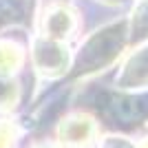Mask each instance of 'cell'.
I'll list each match as a JSON object with an SVG mask.
<instances>
[{
	"label": "cell",
	"mask_w": 148,
	"mask_h": 148,
	"mask_svg": "<svg viewBox=\"0 0 148 148\" xmlns=\"http://www.w3.org/2000/svg\"><path fill=\"white\" fill-rule=\"evenodd\" d=\"M137 148H148V139H146V142H142V144H139Z\"/></svg>",
	"instance_id": "obj_5"
},
{
	"label": "cell",
	"mask_w": 148,
	"mask_h": 148,
	"mask_svg": "<svg viewBox=\"0 0 148 148\" xmlns=\"http://www.w3.org/2000/svg\"><path fill=\"white\" fill-rule=\"evenodd\" d=\"M22 53L16 44L11 42H0V73H11L20 66Z\"/></svg>",
	"instance_id": "obj_3"
},
{
	"label": "cell",
	"mask_w": 148,
	"mask_h": 148,
	"mask_svg": "<svg viewBox=\"0 0 148 148\" xmlns=\"http://www.w3.org/2000/svg\"><path fill=\"white\" fill-rule=\"evenodd\" d=\"M36 148H53V146H47V144H42V146H36Z\"/></svg>",
	"instance_id": "obj_6"
},
{
	"label": "cell",
	"mask_w": 148,
	"mask_h": 148,
	"mask_svg": "<svg viewBox=\"0 0 148 148\" xmlns=\"http://www.w3.org/2000/svg\"><path fill=\"white\" fill-rule=\"evenodd\" d=\"M16 139V126L11 122H0V148H11Z\"/></svg>",
	"instance_id": "obj_4"
},
{
	"label": "cell",
	"mask_w": 148,
	"mask_h": 148,
	"mask_svg": "<svg viewBox=\"0 0 148 148\" xmlns=\"http://www.w3.org/2000/svg\"><path fill=\"white\" fill-rule=\"evenodd\" d=\"M95 122L88 115H73L60 126V142L69 148H84L93 142Z\"/></svg>",
	"instance_id": "obj_1"
},
{
	"label": "cell",
	"mask_w": 148,
	"mask_h": 148,
	"mask_svg": "<svg viewBox=\"0 0 148 148\" xmlns=\"http://www.w3.org/2000/svg\"><path fill=\"white\" fill-rule=\"evenodd\" d=\"M44 25H47V33L44 36L51 38V40H64L71 27H73V13L64 9V7H53L44 20Z\"/></svg>",
	"instance_id": "obj_2"
}]
</instances>
